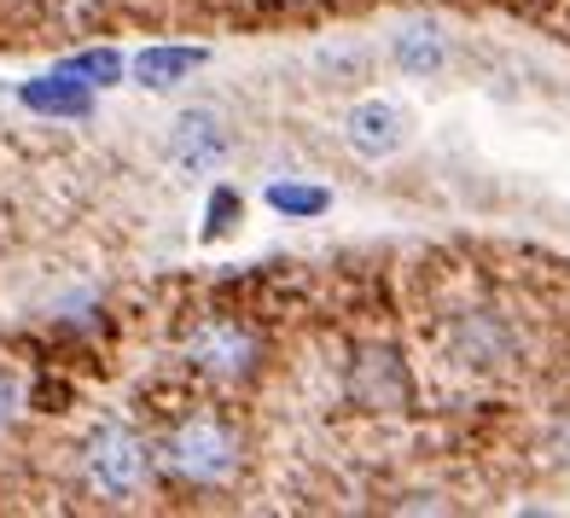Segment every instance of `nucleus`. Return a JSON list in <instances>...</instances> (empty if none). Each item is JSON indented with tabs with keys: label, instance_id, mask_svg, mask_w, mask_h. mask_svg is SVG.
<instances>
[{
	"label": "nucleus",
	"instance_id": "10",
	"mask_svg": "<svg viewBox=\"0 0 570 518\" xmlns=\"http://www.w3.org/2000/svg\"><path fill=\"white\" fill-rule=\"evenodd\" d=\"M268 211L285 216V222H315L332 211V193L326 187H308V180H268Z\"/></svg>",
	"mask_w": 570,
	"mask_h": 518
},
{
	"label": "nucleus",
	"instance_id": "6",
	"mask_svg": "<svg viewBox=\"0 0 570 518\" xmlns=\"http://www.w3.org/2000/svg\"><path fill=\"white\" fill-rule=\"evenodd\" d=\"M227 123H222V111H210V106H198V111H180L175 117V135H169V158H175V169H193V175H204V169H216L222 158H227Z\"/></svg>",
	"mask_w": 570,
	"mask_h": 518
},
{
	"label": "nucleus",
	"instance_id": "7",
	"mask_svg": "<svg viewBox=\"0 0 570 518\" xmlns=\"http://www.w3.org/2000/svg\"><path fill=\"white\" fill-rule=\"evenodd\" d=\"M391 59L402 76H443L449 65V36L436 18H407L402 30L391 36Z\"/></svg>",
	"mask_w": 570,
	"mask_h": 518
},
{
	"label": "nucleus",
	"instance_id": "8",
	"mask_svg": "<svg viewBox=\"0 0 570 518\" xmlns=\"http://www.w3.org/2000/svg\"><path fill=\"white\" fill-rule=\"evenodd\" d=\"M210 65V53L204 47H175V41H158V47H146V53H135V82L151 88V94H169L180 82H193V70Z\"/></svg>",
	"mask_w": 570,
	"mask_h": 518
},
{
	"label": "nucleus",
	"instance_id": "5",
	"mask_svg": "<svg viewBox=\"0 0 570 518\" xmlns=\"http://www.w3.org/2000/svg\"><path fill=\"white\" fill-rule=\"evenodd\" d=\"M344 140L355 158H396V152L407 146V111L396 106V99H361V106L344 117Z\"/></svg>",
	"mask_w": 570,
	"mask_h": 518
},
{
	"label": "nucleus",
	"instance_id": "9",
	"mask_svg": "<svg viewBox=\"0 0 570 518\" xmlns=\"http://www.w3.org/2000/svg\"><path fill=\"white\" fill-rule=\"evenodd\" d=\"M18 99L41 117H88L94 111V88H82L65 70H47V76H36V82H23Z\"/></svg>",
	"mask_w": 570,
	"mask_h": 518
},
{
	"label": "nucleus",
	"instance_id": "3",
	"mask_svg": "<svg viewBox=\"0 0 570 518\" xmlns=\"http://www.w3.org/2000/svg\"><path fill=\"white\" fill-rule=\"evenodd\" d=\"M180 350H187V361L204 379H222V384H245L263 368V339H256V326L239 321V315H204Z\"/></svg>",
	"mask_w": 570,
	"mask_h": 518
},
{
	"label": "nucleus",
	"instance_id": "2",
	"mask_svg": "<svg viewBox=\"0 0 570 518\" xmlns=\"http://www.w3.org/2000/svg\"><path fill=\"white\" fill-rule=\"evenodd\" d=\"M151 466H158V449H151L135 426H122V420H106L82 443V483H88V496L111 501V507L140 496V489L151 483Z\"/></svg>",
	"mask_w": 570,
	"mask_h": 518
},
{
	"label": "nucleus",
	"instance_id": "13",
	"mask_svg": "<svg viewBox=\"0 0 570 518\" xmlns=\"http://www.w3.org/2000/svg\"><path fill=\"white\" fill-rule=\"evenodd\" d=\"M18 408H23V391H18V379L0 368V431H7L18 420Z\"/></svg>",
	"mask_w": 570,
	"mask_h": 518
},
{
	"label": "nucleus",
	"instance_id": "1",
	"mask_svg": "<svg viewBox=\"0 0 570 518\" xmlns=\"http://www.w3.org/2000/svg\"><path fill=\"white\" fill-rule=\"evenodd\" d=\"M158 466L187 489H227L245 472V437L222 413H187L158 443Z\"/></svg>",
	"mask_w": 570,
	"mask_h": 518
},
{
	"label": "nucleus",
	"instance_id": "12",
	"mask_svg": "<svg viewBox=\"0 0 570 518\" xmlns=\"http://www.w3.org/2000/svg\"><path fill=\"white\" fill-rule=\"evenodd\" d=\"M245 216V198L233 187H216L210 193V211H204V240H222V233H233V222Z\"/></svg>",
	"mask_w": 570,
	"mask_h": 518
},
{
	"label": "nucleus",
	"instance_id": "11",
	"mask_svg": "<svg viewBox=\"0 0 570 518\" xmlns=\"http://www.w3.org/2000/svg\"><path fill=\"white\" fill-rule=\"evenodd\" d=\"M53 70H65V76H76L82 88H111V82H122V53L117 47H94V53H76V59H59Z\"/></svg>",
	"mask_w": 570,
	"mask_h": 518
},
{
	"label": "nucleus",
	"instance_id": "4",
	"mask_svg": "<svg viewBox=\"0 0 570 518\" xmlns=\"http://www.w3.org/2000/svg\"><path fill=\"white\" fill-rule=\"evenodd\" d=\"M350 402L373 413H407L413 408V379L407 361L391 344H361L350 361Z\"/></svg>",
	"mask_w": 570,
	"mask_h": 518
}]
</instances>
